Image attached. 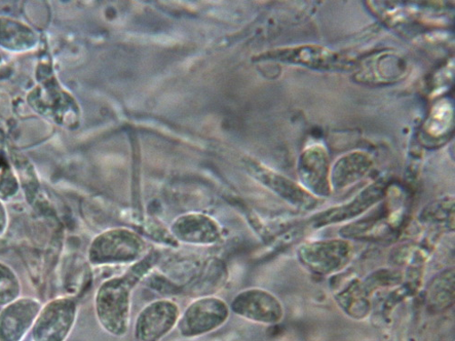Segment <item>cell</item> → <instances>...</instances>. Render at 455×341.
I'll use <instances>...</instances> for the list:
<instances>
[{
  "instance_id": "obj_9",
  "label": "cell",
  "mask_w": 455,
  "mask_h": 341,
  "mask_svg": "<svg viewBox=\"0 0 455 341\" xmlns=\"http://www.w3.org/2000/svg\"><path fill=\"white\" fill-rule=\"evenodd\" d=\"M236 308L246 318L265 324H276L284 315L281 301L272 293L260 289L244 293Z\"/></svg>"
},
{
  "instance_id": "obj_13",
  "label": "cell",
  "mask_w": 455,
  "mask_h": 341,
  "mask_svg": "<svg viewBox=\"0 0 455 341\" xmlns=\"http://www.w3.org/2000/svg\"><path fill=\"white\" fill-rule=\"evenodd\" d=\"M370 294L363 283L358 280L351 281L343 289L336 292L337 305L352 319L361 321L369 316L371 309Z\"/></svg>"
},
{
  "instance_id": "obj_6",
  "label": "cell",
  "mask_w": 455,
  "mask_h": 341,
  "mask_svg": "<svg viewBox=\"0 0 455 341\" xmlns=\"http://www.w3.org/2000/svg\"><path fill=\"white\" fill-rule=\"evenodd\" d=\"M331 163L326 148L321 144L307 147L298 163L300 185L318 199L328 198L332 193Z\"/></svg>"
},
{
  "instance_id": "obj_17",
  "label": "cell",
  "mask_w": 455,
  "mask_h": 341,
  "mask_svg": "<svg viewBox=\"0 0 455 341\" xmlns=\"http://www.w3.org/2000/svg\"><path fill=\"white\" fill-rule=\"evenodd\" d=\"M453 111L450 103L442 101L431 112L425 130L433 139H441L451 128Z\"/></svg>"
},
{
  "instance_id": "obj_2",
  "label": "cell",
  "mask_w": 455,
  "mask_h": 341,
  "mask_svg": "<svg viewBox=\"0 0 455 341\" xmlns=\"http://www.w3.org/2000/svg\"><path fill=\"white\" fill-rule=\"evenodd\" d=\"M297 256L308 272L329 276L349 266L355 256V247L352 242L343 239L309 242L299 247Z\"/></svg>"
},
{
  "instance_id": "obj_15",
  "label": "cell",
  "mask_w": 455,
  "mask_h": 341,
  "mask_svg": "<svg viewBox=\"0 0 455 341\" xmlns=\"http://www.w3.org/2000/svg\"><path fill=\"white\" fill-rule=\"evenodd\" d=\"M11 161L28 203L33 204L40 194V180L31 162L18 151H12Z\"/></svg>"
},
{
  "instance_id": "obj_14",
  "label": "cell",
  "mask_w": 455,
  "mask_h": 341,
  "mask_svg": "<svg viewBox=\"0 0 455 341\" xmlns=\"http://www.w3.org/2000/svg\"><path fill=\"white\" fill-rule=\"evenodd\" d=\"M429 305L436 311H443L454 301V272L446 270L436 276L428 286Z\"/></svg>"
},
{
  "instance_id": "obj_16",
  "label": "cell",
  "mask_w": 455,
  "mask_h": 341,
  "mask_svg": "<svg viewBox=\"0 0 455 341\" xmlns=\"http://www.w3.org/2000/svg\"><path fill=\"white\" fill-rule=\"evenodd\" d=\"M20 184L16 170L6 151L0 147V200L9 202L14 200L20 191Z\"/></svg>"
},
{
  "instance_id": "obj_5",
  "label": "cell",
  "mask_w": 455,
  "mask_h": 341,
  "mask_svg": "<svg viewBox=\"0 0 455 341\" xmlns=\"http://www.w3.org/2000/svg\"><path fill=\"white\" fill-rule=\"evenodd\" d=\"M77 308L67 297L55 298L43 306L31 329L33 341H65L75 323Z\"/></svg>"
},
{
  "instance_id": "obj_19",
  "label": "cell",
  "mask_w": 455,
  "mask_h": 341,
  "mask_svg": "<svg viewBox=\"0 0 455 341\" xmlns=\"http://www.w3.org/2000/svg\"><path fill=\"white\" fill-rule=\"evenodd\" d=\"M424 221L430 223H454V201L451 198L438 201L422 212Z\"/></svg>"
},
{
  "instance_id": "obj_10",
  "label": "cell",
  "mask_w": 455,
  "mask_h": 341,
  "mask_svg": "<svg viewBox=\"0 0 455 341\" xmlns=\"http://www.w3.org/2000/svg\"><path fill=\"white\" fill-rule=\"evenodd\" d=\"M40 36L28 24L8 16H0V49L14 54L34 51Z\"/></svg>"
},
{
  "instance_id": "obj_12",
  "label": "cell",
  "mask_w": 455,
  "mask_h": 341,
  "mask_svg": "<svg viewBox=\"0 0 455 341\" xmlns=\"http://www.w3.org/2000/svg\"><path fill=\"white\" fill-rule=\"evenodd\" d=\"M406 68L403 59L395 54L386 53L367 62L358 75V80L366 83L387 84L402 79Z\"/></svg>"
},
{
  "instance_id": "obj_21",
  "label": "cell",
  "mask_w": 455,
  "mask_h": 341,
  "mask_svg": "<svg viewBox=\"0 0 455 341\" xmlns=\"http://www.w3.org/2000/svg\"><path fill=\"white\" fill-rule=\"evenodd\" d=\"M9 227V213L5 202L0 200V238L4 237Z\"/></svg>"
},
{
  "instance_id": "obj_7",
  "label": "cell",
  "mask_w": 455,
  "mask_h": 341,
  "mask_svg": "<svg viewBox=\"0 0 455 341\" xmlns=\"http://www.w3.org/2000/svg\"><path fill=\"white\" fill-rule=\"evenodd\" d=\"M247 167L256 179L291 206L312 210L319 205L321 200L308 193L299 183L254 161H248Z\"/></svg>"
},
{
  "instance_id": "obj_1",
  "label": "cell",
  "mask_w": 455,
  "mask_h": 341,
  "mask_svg": "<svg viewBox=\"0 0 455 341\" xmlns=\"http://www.w3.org/2000/svg\"><path fill=\"white\" fill-rule=\"evenodd\" d=\"M51 70L49 74L41 72L39 84L28 93V104L36 114L54 124L74 129L80 123V106Z\"/></svg>"
},
{
  "instance_id": "obj_11",
  "label": "cell",
  "mask_w": 455,
  "mask_h": 341,
  "mask_svg": "<svg viewBox=\"0 0 455 341\" xmlns=\"http://www.w3.org/2000/svg\"><path fill=\"white\" fill-rule=\"evenodd\" d=\"M373 161L363 151H354L339 158L331 169L332 191H343L362 180L371 170Z\"/></svg>"
},
{
  "instance_id": "obj_18",
  "label": "cell",
  "mask_w": 455,
  "mask_h": 341,
  "mask_svg": "<svg viewBox=\"0 0 455 341\" xmlns=\"http://www.w3.org/2000/svg\"><path fill=\"white\" fill-rule=\"evenodd\" d=\"M21 295V282L9 265L0 261V306L5 307Z\"/></svg>"
},
{
  "instance_id": "obj_4",
  "label": "cell",
  "mask_w": 455,
  "mask_h": 341,
  "mask_svg": "<svg viewBox=\"0 0 455 341\" xmlns=\"http://www.w3.org/2000/svg\"><path fill=\"white\" fill-rule=\"evenodd\" d=\"M387 181L378 179L364 187L350 202L315 214L309 220V224L314 229H322L327 226L355 219L381 202L387 196Z\"/></svg>"
},
{
  "instance_id": "obj_3",
  "label": "cell",
  "mask_w": 455,
  "mask_h": 341,
  "mask_svg": "<svg viewBox=\"0 0 455 341\" xmlns=\"http://www.w3.org/2000/svg\"><path fill=\"white\" fill-rule=\"evenodd\" d=\"M306 67L318 71H346L354 68V59L318 45H299L272 50L255 58Z\"/></svg>"
},
{
  "instance_id": "obj_8",
  "label": "cell",
  "mask_w": 455,
  "mask_h": 341,
  "mask_svg": "<svg viewBox=\"0 0 455 341\" xmlns=\"http://www.w3.org/2000/svg\"><path fill=\"white\" fill-rule=\"evenodd\" d=\"M43 308L33 297H19L0 313V341H21Z\"/></svg>"
},
{
  "instance_id": "obj_20",
  "label": "cell",
  "mask_w": 455,
  "mask_h": 341,
  "mask_svg": "<svg viewBox=\"0 0 455 341\" xmlns=\"http://www.w3.org/2000/svg\"><path fill=\"white\" fill-rule=\"evenodd\" d=\"M400 278L401 274L396 272H391L389 270L379 271L371 275L363 283L368 293L371 294V290H374L379 287L398 284L401 282Z\"/></svg>"
},
{
  "instance_id": "obj_22",
  "label": "cell",
  "mask_w": 455,
  "mask_h": 341,
  "mask_svg": "<svg viewBox=\"0 0 455 341\" xmlns=\"http://www.w3.org/2000/svg\"><path fill=\"white\" fill-rule=\"evenodd\" d=\"M4 56L2 53H0V71H2V69L4 68Z\"/></svg>"
}]
</instances>
